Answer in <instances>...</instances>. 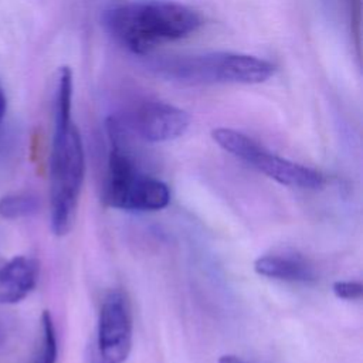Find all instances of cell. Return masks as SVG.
<instances>
[{
  "label": "cell",
  "mask_w": 363,
  "mask_h": 363,
  "mask_svg": "<svg viewBox=\"0 0 363 363\" xmlns=\"http://www.w3.org/2000/svg\"><path fill=\"white\" fill-rule=\"evenodd\" d=\"M190 115L169 102L145 99L130 115V128L146 142L160 143L180 138L190 126Z\"/></svg>",
  "instance_id": "cell-7"
},
{
  "label": "cell",
  "mask_w": 363,
  "mask_h": 363,
  "mask_svg": "<svg viewBox=\"0 0 363 363\" xmlns=\"http://www.w3.org/2000/svg\"><path fill=\"white\" fill-rule=\"evenodd\" d=\"M6 112H7V96H6L4 88L0 85V126H1V123L4 121Z\"/></svg>",
  "instance_id": "cell-13"
},
{
  "label": "cell",
  "mask_w": 363,
  "mask_h": 363,
  "mask_svg": "<svg viewBox=\"0 0 363 363\" xmlns=\"http://www.w3.org/2000/svg\"><path fill=\"white\" fill-rule=\"evenodd\" d=\"M74 81L69 67L60 68L52 96V139L48 162L50 225L55 235H67L77 217L85 176V152L72 119Z\"/></svg>",
  "instance_id": "cell-1"
},
{
  "label": "cell",
  "mask_w": 363,
  "mask_h": 363,
  "mask_svg": "<svg viewBox=\"0 0 363 363\" xmlns=\"http://www.w3.org/2000/svg\"><path fill=\"white\" fill-rule=\"evenodd\" d=\"M257 274L286 282H313L316 272L313 265L298 254H271L255 259Z\"/></svg>",
  "instance_id": "cell-9"
},
{
  "label": "cell",
  "mask_w": 363,
  "mask_h": 363,
  "mask_svg": "<svg viewBox=\"0 0 363 363\" xmlns=\"http://www.w3.org/2000/svg\"><path fill=\"white\" fill-rule=\"evenodd\" d=\"M7 339H9V326L4 320L0 319V349L4 346Z\"/></svg>",
  "instance_id": "cell-15"
},
{
  "label": "cell",
  "mask_w": 363,
  "mask_h": 363,
  "mask_svg": "<svg viewBox=\"0 0 363 363\" xmlns=\"http://www.w3.org/2000/svg\"><path fill=\"white\" fill-rule=\"evenodd\" d=\"M133 342V318L128 295L121 289L109 291L99 308L96 352L101 363H123Z\"/></svg>",
  "instance_id": "cell-6"
},
{
  "label": "cell",
  "mask_w": 363,
  "mask_h": 363,
  "mask_svg": "<svg viewBox=\"0 0 363 363\" xmlns=\"http://www.w3.org/2000/svg\"><path fill=\"white\" fill-rule=\"evenodd\" d=\"M58 339L52 316L48 311H43L40 318V335L37 346L26 363H57Z\"/></svg>",
  "instance_id": "cell-10"
},
{
  "label": "cell",
  "mask_w": 363,
  "mask_h": 363,
  "mask_svg": "<svg viewBox=\"0 0 363 363\" xmlns=\"http://www.w3.org/2000/svg\"><path fill=\"white\" fill-rule=\"evenodd\" d=\"M111 140L108 172L102 200L106 206L128 211H157L170 203L167 184L142 173L126 146V133L116 118L106 121Z\"/></svg>",
  "instance_id": "cell-4"
},
{
  "label": "cell",
  "mask_w": 363,
  "mask_h": 363,
  "mask_svg": "<svg viewBox=\"0 0 363 363\" xmlns=\"http://www.w3.org/2000/svg\"><path fill=\"white\" fill-rule=\"evenodd\" d=\"M217 363H250V362H247L235 354H223L218 357Z\"/></svg>",
  "instance_id": "cell-14"
},
{
  "label": "cell",
  "mask_w": 363,
  "mask_h": 363,
  "mask_svg": "<svg viewBox=\"0 0 363 363\" xmlns=\"http://www.w3.org/2000/svg\"><path fill=\"white\" fill-rule=\"evenodd\" d=\"M211 138L223 150L279 184L308 190H316L325 184V177L320 172L269 152L259 142L240 130L216 128L211 132Z\"/></svg>",
  "instance_id": "cell-5"
},
{
  "label": "cell",
  "mask_w": 363,
  "mask_h": 363,
  "mask_svg": "<svg viewBox=\"0 0 363 363\" xmlns=\"http://www.w3.org/2000/svg\"><path fill=\"white\" fill-rule=\"evenodd\" d=\"M0 264H1V258H0Z\"/></svg>",
  "instance_id": "cell-16"
},
{
  "label": "cell",
  "mask_w": 363,
  "mask_h": 363,
  "mask_svg": "<svg viewBox=\"0 0 363 363\" xmlns=\"http://www.w3.org/2000/svg\"><path fill=\"white\" fill-rule=\"evenodd\" d=\"M40 208V201L30 191H13L0 197V217L18 220L31 217Z\"/></svg>",
  "instance_id": "cell-11"
},
{
  "label": "cell",
  "mask_w": 363,
  "mask_h": 363,
  "mask_svg": "<svg viewBox=\"0 0 363 363\" xmlns=\"http://www.w3.org/2000/svg\"><path fill=\"white\" fill-rule=\"evenodd\" d=\"M332 291L339 299L354 301L362 298L363 284L360 281H336L332 285Z\"/></svg>",
  "instance_id": "cell-12"
},
{
  "label": "cell",
  "mask_w": 363,
  "mask_h": 363,
  "mask_svg": "<svg viewBox=\"0 0 363 363\" xmlns=\"http://www.w3.org/2000/svg\"><path fill=\"white\" fill-rule=\"evenodd\" d=\"M150 69L167 81L184 85H255L274 77L277 65L251 54L217 51L155 60Z\"/></svg>",
  "instance_id": "cell-3"
},
{
  "label": "cell",
  "mask_w": 363,
  "mask_h": 363,
  "mask_svg": "<svg viewBox=\"0 0 363 363\" xmlns=\"http://www.w3.org/2000/svg\"><path fill=\"white\" fill-rule=\"evenodd\" d=\"M104 26L111 37L133 54L183 40L203 26L199 11L173 0H138L105 11Z\"/></svg>",
  "instance_id": "cell-2"
},
{
  "label": "cell",
  "mask_w": 363,
  "mask_h": 363,
  "mask_svg": "<svg viewBox=\"0 0 363 363\" xmlns=\"http://www.w3.org/2000/svg\"><path fill=\"white\" fill-rule=\"evenodd\" d=\"M40 265L34 257L14 255L0 264V303H17L37 286Z\"/></svg>",
  "instance_id": "cell-8"
}]
</instances>
